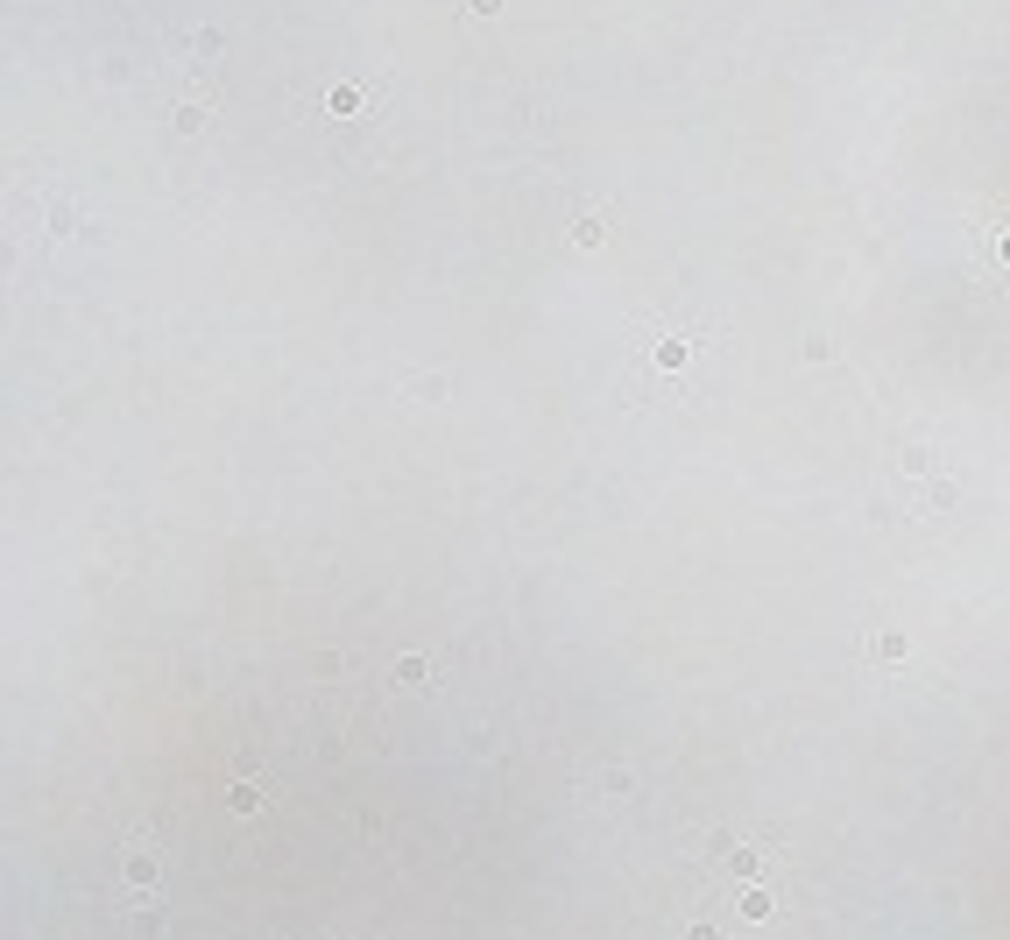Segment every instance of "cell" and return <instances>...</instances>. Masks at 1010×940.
<instances>
[{"label": "cell", "instance_id": "277c9868", "mask_svg": "<svg viewBox=\"0 0 1010 940\" xmlns=\"http://www.w3.org/2000/svg\"><path fill=\"white\" fill-rule=\"evenodd\" d=\"M128 884L134 891L156 884V841H149V834H134V841H128Z\"/></svg>", "mask_w": 1010, "mask_h": 940}, {"label": "cell", "instance_id": "9c48e42d", "mask_svg": "<svg viewBox=\"0 0 1010 940\" xmlns=\"http://www.w3.org/2000/svg\"><path fill=\"white\" fill-rule=\"evenodd\" d=\"M325 107L340 113V121H353V113H361V92H353V85H332V92H325Z\"/></svg>", "mask_w": 1010, "mask_h": 940}, {"label": "cell", "instance_id": "ba28073f", "mask_svg": "<svg viewBox=\"0 0 1010 940\" xmlns=\"http://www.w3.org/2000/svg\"><path fill=\"white\" fill-rule=\"evenodd\" d=\"M989 269L1010 276V227H989Z\"/></svg>", "mask_w": 1010, "mask_h": 940}, {"label": "cell", "instance_id": "6da1fadb", "mask_svg": "<svg viewBox=\"0 0 1010 940\" xmlns=\"http://www.w3.org/2000/svg\"><path fill=\"white\" fill-rule=\"evenodd\" d=\"M700 347H707L700 325H650L637 347H629V361H622L615 396H622V403H671V396H686V375H692V361H700Z\"/></svg>", "mask_w": 1010, "mask_h": 940}, {"label": "cell", "instance_id": "7c38bea8", "mask_svg": "<svg viewBox=\"0 0 1010 940\" xmlns=\"http://www.w3.org/2000/svg\"><path fill=\"white\" fill-rule=\"evenodd\" d=\"M686 940H721V934L707 926V919H692V926H686Z\"/></svg>", "mask_w": 1010, "mask_h": 940}, {"label": "cell", "instance_id": "30bf717a", "mask_svg": "<svg viewBox=\"0 0 1010 940\" xmlns=\"http://www.w3.org/2000/svg\"><path fill=\"white\" fill-rule=\"evenodd\" d=\"M396 686H431V665L425 658H396Z\"/></svg>", "mask_w": 1010, "mask_h": 940}, {"label": "cell", "instance_id": "4fadbf2b", "mask_svg": "<svg viewBox=\"0 0 1010 940\" xmlns=\"http://www.w3.org/2000/svg\"><path fill=\"white\" fill-rule=\"evenodd\" d=\"M474 7H480V15H495V7H502V0H474Z\"/></svg>", "mask_w": 1010, "mask_h": 940}, {"label": "cell", "instance_id": "52a82bcc", "mask_svg": "<svg viewBox=\"0 0 1010 940\" xmlns=\"http://www.w3.org/2000/svg\"><path fill=\"white\" fill-rule=\"evenodd\" d=\"M573 234H580V248H601V241H608V213H601V206H594V213H580V227H573Z\"/></svg>", "mask_w": 1010, "mask_h": 940}, {"label": "cell", "instance_id": "5b68a950", "mask_svg": "<svg viewBox=\"0 0 1010 940\" xmlns=\"http://www.w3.org/2000/svg\"><path fill=\"white\" fill-rule=\"evenodd\" d=\"M904 629H877V637H869V658H883V665H904Z\"/></svg>", "mask_w": 1010, "mask_h": 940}, {"label": "cell", "instance_id": "8fae6325", "mask_svg": "<svg viewBox=\"0 0 1010 940\" xmlns=\"http://www.w3.org/2000/svg\"><path fill=\"white\" fill-rule=\"evenodd\" d=\"M255 806H262V785L240 778V785H234V813H255Z\"/></svg>", "mask_w": 1010, "mask_h": 940}, {"label": "cell", "instance_id": "3957f363", "mask_svg": "<svg viewBox=\"0 0 1010 940\" xmlns=\"http://www.w3.org/2000/svg\"><path fill=\"white\" fill-rule=\"evenodd\" d=\"M714 870L728 877V884L742 891V884H763L777 870V856L771 849H756V841H735V834H714Z\"/></svg>", "mask_w": 1010, "mask_h": 940}, {"label": "cell", "instance_id": "7a4b0ae2", "mask_svg": "<svg viewBox=\"0 0 1010 940\" xmlns=\"http://www.w3.org/2000/svg\"><path fill=\"white\" fill-rule=\"evenodd\" d=\"M883 502H890V516H940V510H954V481H940V453H932V446H904L898 474L883 481Z\"/></svg>", "mask_w": 1010, "mask_h": 940}, {"label": "cell", "instance_id": "8992f818", "mask_svg": "<svg viewBox=\"0 0 1010 940\" xmlns=\"http://www.w3.org/2000/svg\"><path fill=\"white\" fill-rule=\"evenodd\" d=\"M735 905H742L749 919H763V913H777V898H771V884H742V891H735Z\"/></svg>", "mask_w": 1010, "mask_h": 940}]
</instances>
